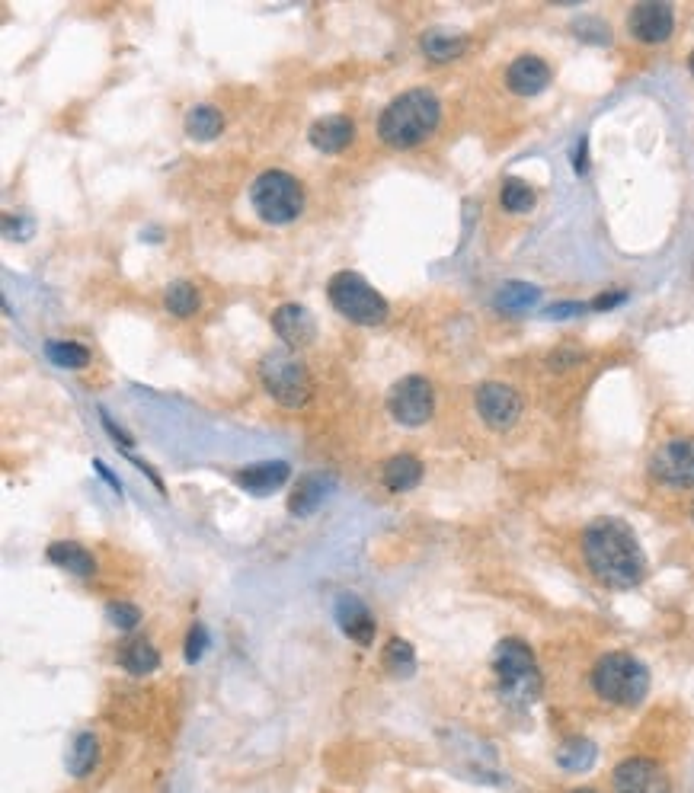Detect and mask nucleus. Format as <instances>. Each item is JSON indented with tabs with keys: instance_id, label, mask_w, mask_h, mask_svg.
<instances>
[{
	"instance_id": "obj_1",
	"label": "nucleus",
	"mask_w": 694,
	"mask_h": 793,
	"mask_svg": "<svg viewBox=\"0 0 694 793\" xmlns=\"http://www.w3.org/2000/svg\"><path fill=\"white\" fill-rule=\"evenodd\" d=\"M583 554L595 579L608 589H634L647 573V557L634 538V531L618 519L592 522L583 534Z\"/></svg>"
},
{
	"instance_id": "obj_2",
	"label": "nucleus",
	"mask_w": 694,
	"mask_h": 793,
	"mask_svg": "<svg viewBox=\"0 0 694 793\" xmlns=\"http://www.w3.org/2000/svg\"><path fill=\"white\" fill-rule=\"evenodd\" d=\"M439 119H442L439 96L432 90L416 87V90L394 96V100L384 106V112L378 116V138L387 148L407 151V148H416V144H423L435 132Z\"/></svg>"
},
{
	"instance_id": "obj_3",
	"label": "nucleus",
	"mask_w": 694,
	"mask_h": 793,
	"mask_svg": "<svg viewBox=\"0 0 694 793\" xmlns=\"http://www.w3.org/2000/svg\"><path fill=\"white\" fill-rule=\"evenodd\" d=\"M592 688L599 698L618 707H634L647 698L650 691V672L647 666L631 653H608L595 662L592 669Z\"/></svg>"
},
{
	"instance_id": "obj_4",
	"label": "nucleus",
	"mask_w": 694,
	"mask_h": 793,
	"mask_svg": "<svg viewBox=\"0 0 694 793\" xmlns=\"http://www.w3.org/2000/svg\"><path fill=\"white\" fill-rule=\"evenodd\" d=\"M260 381L266 387V394L272 400H279L282 407L288 410H298L304 403L311 400V391H314V381H311V371L298 359L295 349H272L263 355L260 362Z\"/></svg>"
},
{
	"instance_id": "obj_5",
	"label": "nucleus",
	"mask_w": 694,
	"mask_h": 793,
	"mask_svg": "<svg viewBox=\"0 0 694 793\" xmlns=\"http://www.w3.org/2000/svg\"><path fill=\"white\" fill-rule=\"evenodd\" d=\"M493 669H496V678H499V691H503V698L512 701V704H531L538 698L541 691V672H538V662H535V653L528 650L522 640H503L496 646V656H493Z\"/></svg>"
},
{
	"instance_id": "obj_6",
	"label": "nucleus",
	"mask_w": 694,
	"mask_h": 793,
	"mask_svg": "<svg viewBox=\"0 0 694 793\" xmlns=\"http://www.w3.org/2000/svg\"><path fill=\"white\" fill-rule=\"evenodd\" d=\"M250 205L266 224H288L301 215L304 189L292 173L266 170L263 176H256V183L250 186Z\"/></svg>"
},
{
	"instance_id": "obj_7",
	"label": "nucleus",
	"mask_w": 694,
	"mask_h": 793,
	"mask_svg": "<svg viewBox=\"0 0 694 793\" xmlns=\"http://www.w3.org/2000/svg\"><path fill=\"white\" fill-rule=\"evenodd\" d=\"M327 298L343 317H349L352 323H362V327L384 323L387 311H391L381 291L371 288L359 272H336L327 285Z\"/></svg>"
},
{
	"instance_id": "obj_8",
	"label": "nucleus",
	"mask_w": 694,
	"mask_h": 793,
	"mask_svg": "<svg viewBox=\"0 0 694 793\" xmlns=\"http://www.w3.org/2000/svg\"><path fill=\"white\" fill-rule=\"evenodd\" d=\"M387 410L397 419L400 426H423L432 419V410H435V391L426 378L419 375H410V378H400L391 394H387Z\"/></svg>"
},
{
	"instance_id": "obj_9",
	"label": "nucleus",
	"mask_w": 694,
	"mask_h": 793,
	"mask_svg": "<svg viewBox=\"0 0 694 793\" xmlns=\"http://www.w3.org/2000/svg\"><path fill=\"white\" fill-rule=\"evenodd\" d=\"M477 413L480 419L496 432H506L519 423L522 416V397L503 381H487L477 387Z\"/></svg>"
},
{
	"instance_id": "obj_10",
	"label": "nucleus",
	"mask_w": 694,
	"mask_h": 793,
	"mask_svg": "<svg viewBox=\"0 0 694 793\" xmlns=\"http://www.w3.org/2000/svg\"><path fill=\"white\" fill-rule=\"evenodd\" d=\"M650 471L666 487H694V439L663 445L650 461Z\"/></svg>"
},
{
	"instance_id": "obj_11",
	"label": "nucleus",
	"mask_w": 694,
	"mask_h": 793,
	"mask_svg": "<svg viewBox=\"0 0 694 793\" xmlns=\"http://www.w3.org/2000/svg\"><path fill=\"white\" fill-rule=\"evenodd\" d=\"M627 29L637 42L659 45L672 36L675 29V10L663 0H643L631 13H627Z\"/></svg>"
},
{
	"instance_id": "obj_12",
	"label": "nucleus",
	"mask_w": 694,
	"mask_h": 793,
	"mask_svg": "<svg viewBox=\"0 0 694 793\" xmlns=\"http://www.w3.org/2000/svg\"><path fill=\"white\" fill-rule=\"evenodd\" d=\"M615 793H672V787L650 758H627L615 768Z\"/></svg>"
},
{
	"instance_id": "obj_13",
	"label": "nucleus",
	"mask_w": 694,
	"mask_h": 793,
	"mask_svg": "<svg viewBox=\"0 0 694 793\" xmlns=\"http://www.w3.org/2000/svg\"><path fill=\"white\" fill-rule=\"evenodd\" d=\"M333 614H336V624H340V630L355 640L359 646H368L371 640H375V614H371V608L362 602L359 595H340L336 598V605H333Z\"/></svg>"
},
{
	"instance_id": "obj_14",
	"label": "nucleus",
	"mask_w": 694,
	"mask_h": 793,
	"mask_svg": "<svg viewBox=\"0 0 694 793\" xmlns=\"http://www.w3.org/2000/svg\"><path fill=\"white\" fill-rule=\"evenodd\" d=\"M272 330L279 333V339L288 349H304L308 343H314L317 323L304 304H282L279 311L272 314Z\"/></svg>"
},
{
	"instance_id": "obj_15",
	"label": "nucleus",
	"mask_w": 694,
	"mask_h": 793,
	"mask_svg": "<svg viewBox=\"0 0 694 793\" xmlns=\"http://www.w3.org/2000/svg\"><path fill=\"white\" fill-rule=\"evenodd\" d=\"M333 490H336V477L333 474H327V471L304 474L298 480L292 499H288V512H292L295 519H308V515H314L320 509V503H324Z\"/></svg>"
},
{
	"instance_id": "obj_16",
	"label": "nucleus",
	"mask_w": 694,
	"mask_h": 793,
	"mask_svg": "<svg viewBox=\"0 0 694 793\" xmlns=\"http://www.w3.org/2000/svg\"><path fill=\"white\" fill-rule=\"evenodd\" d=\"M506 84L519 96H538L547 84H551V68H547V61H541L538 55H522L509 64Z\"/></svg>"
},
{
	"instance_id": "obj_17",
	"label": "nucleus",
	"mask_w": 694,
	"mask_h": 793,
	"mask_svg": "<svg viewBox=\"0 0 694 793\" xmlns=\"http://www.w3.org/2000/svg\"><path fill=\"white\" fill-rule=\"evenodd\" d=\"M288 477H292V467H288L285 461H260V464L244 467V471L237 474V487L253 493V496H269L279 487H285Z\"/></svg>"
},
{
	"instance_id": "obj_18",
	"label": "nucleus",
	"mask_w": 694,
	"mask_h": 793,
	"mask_svg": "<svg viewBox=\"0 0 694 793\" xmlns=\"http://www.w3.org/2000/svg\"><path fill=\"white\" fill-rule=\"evenodd\" d=\"M308 138H311V144L317 151L340 154L343 148H349V141L355 138V125L346 116H324V119H317L311 125Z\"/></svg>"
},
{
	"instance_id": "obj_19",
	"label": "nucleus",
	"mask_w": 694,
	"mask_h": 793,
	"mask_svg": "<svg viewBox=\"0 0 694 793\" xmlns=\"http://www.w3.org/2000/svg\"><path fill=\"white\" fill-rule=\"evenodd\" d=\"M48 560H52L55 566H61V570H68L74 576H84V579L96 573L93 554L84 544H77V541H55L52 547H48Z\"/></svg>"
},
{
	"instance_id": "obj_20",
	"label": "nucleus",
	"mask_w": 694,
	"mask_h": 793,
	"mask_svg": "<svg viewBox=\"0 0 694 793\" xmlns=\"http://www.w3.org/2000/svg\"><path fill=\"white\" fill-rule=\"evenodd\" d=\"M381 480L391 493H407L416 487L419 480H423V464H419L416 455H394L384 464Z\"/></svg>"
},
{
	"instance_id": "obj_21",
	"label": "nucleus",
	"mask_w": 694,
	"mask_h": 793,
	"mask_svg": "<svg viewBox=\"0 0 694 793\" xmlns=\"http://www.w3.org/2000/svg\"><path fill=\"white\" fill-rule=\"evenodd\" d=\"M467 36H458V32H448V29H429L423 32V39H419V48H423V55L432 58V61H455L467 52Z\"/></svg>"
},
{
	"instance_id": "obj_22",
	"label": "nucleus",
	"mask_w": 694,
	"mask_h": 793,
	"mask_svg": "<svg viewBox=\"0 0 694 793\" xmlns=\"http://www.w3.org/2000/svg\"><path fill=\"white\" fill-rule=\"evenodd\" d=\"M119 662H122V669L125 672H132V675H148L160 666V653L154 650V646L144 640V637H135V640H128L122 646V653H119Z\"/></svg>"
},
{
	"instance_id": "obj_23",
	"label": "nucleus",
	"mask_w": 694,
	"mask_h": 793,
	"mask_svg": "<svg viewBox=\"0 0 694 793\" xmlns=\"http://www.w3.org/2000/svg\"><path fill=\"white\" fill-rule=\"evenodd\" d=\"M541 298V291L535 285H528V282H509L499 288V295H496V307L499 311H506V314H522L528 311V307H535Z\"/></svg>"
},
{
	"instance_id": "obj_24",
	"label": "nucleus",
	"mask_w": 694,
	"mask_h": 793,
	"mask_svg": "<svg viewBox=\"0 0 694 793\" xmlns=\"http://www.w3.org/2000/svg\"><path fill=\"white\" fill-rule=\"evenodd\" d=\"M186 135L189 138H196V141H212L221 135V128H224V119H221V112L215 106H196L186 116Z\"/></svg>"
},
{
	"instance_id": "obj_25",
	"label": "nucleus",
	"mask_w": 694,
	"mask_h": 793,
	"mask_svg": "<svg viewBox=\"0 0 694 793\" xmlns=\"http://www.w3.org/2000/svg\"><path fill=\"white\" fill-rule=\"evenodd\" d=\"M96 762H100V742H96L93 733H80L71 742V752H68V768H71V774L84 778V774H90L96 768Z\"/></svg>"
},
{
	"instance_id": "obj_26",
	"label": "nucleus",
	"mask_w": 694,
	"mask_h": 793,
	"mask_svg": "<svg viewBox=\"0 0 694 793\" xmlns=\"http://www.w3.org/2000/svg\"><path fill=\"white\" fill-rule=\"evenodd\" d=\"M381 662H384V669L391 672L394 678H410L416 672V653H413V646L407 640H400V637H394L391 643L384 646Z\"/></svg>"
},
{
	"instance_id": "obj_27",
	"label": "nucleus",
	"mask_w": 694,
	"mask_h": 793,
	"mask_svg": "<svg viewBox=\"0 0 694 793\" xmlns=\"http://www.w3.org/2000/svg\"><path fill=\"white\" fill-rule=\"evenodd\" d=\"M45 355L58 368H84L90 362V349L80 346V343H68V339H48Z\"/></svg>"
},
{
	"instance_id": "obj_28",
	"label": "nucleus",
	"mask_w": 694,
	"mask_h": 793,
	"mask_svg": "<svg viewBox=\"0 0 694 793\" xmlns=\"http://www.w3.org/2000/svg\"><path fill=\"white\" fill-rule=\"evenodd\" d=\"M557 762H560L563 771H589L592 762H595V746L589 739H570V742H563V746H560Z\"/></svg>"
},
{
	"instance_id": "obj_29",
	"label": "nucleus",
	"mask_w": 694,
	"mask_h": 793,
	"mask_svg": "<svg viewBox=\"0 0 694 793\" xmlns=\"http://www.w3.org/2000/svg\"><path fill=\"white\" fill-rule=\"evenodd\" d=\"M199 291L192 288L189 282H173L167 291H164V307L176 317H189L199 311Z\"/></svg>"
},
{
	"instance_id": "obj_30",
	"label": "nucleus",
	"mask_w": 694,
	"mask_h": 793,
	"mask_svg": "<svg viewBox=\"0 0 694 793\" xmlns=\"http://www.w3.org/2000/svg\"><path fill=\"white\" fill-rule=\"evenodd\" d=\"M499 202H503L506 212H528L531 205H535V192H531L528 183L522 180H515V176H509V180L503 183V192H499Z\"/></svg>"
},
{
	"instance_id": "obj_31",
	"label": "nucleus",
	"mask_w": 694,
	"mask_h": 793,
	"mask_svg": "<svg viewBox=\"0 0 694 793\" xmlns=\"http://www.w3.org/2000/svg\"><path fill=\"white\" fill-rule=\"evenodd\" d=\"M106 614H109V621L116 624L119 630H132L141 621V608L132 605V602H109L106 605Z\"/></svg>"
},
{
	"instance_id": "obj_32",
	"label": "nucleus",
	"mask_w": 694,
	"mask_h": 793,
	"mask_svg": "<svg viewBox=\"0 0 694 793\" xmlns=\"http://www.w3.org/2000/svg\"><path fill=\"white\" fill-rule=\"evenodd\" d=\"M208 650V630L202 624H192L186 637V662H199Z\"/></svg>"
},
{
	"instance_id": "obj_33",
	"label": "nucleus",
	"mask_w": 694,
	"mask_h": 793,
	"mask_svg": "<svg viewBox=\"0 0 694 793\" xmlns=\"http://www.w3.org/2000/svg\"><path fill=\"white\" fill-rule=\"evenodd\" d=\"M576 36L579 39H586V42H599V45H605L611 36H608V26L602 23V20H576Z\"/></svg>"
},
{
	"instance_id": "obj_34",
	"label": "nucleus",
	"mask_w": 694,
	"mask_h": 793,
	"mask_svg": "<svg viewBox=\"0 0 694 793\" xmlns=\"http://www.w3.org/2000/svg\"><path fill=\"white\" fill-rule=\"evenodd\" d=\"M583 307L586 304H576V301H563V304H554V307H547L544 317L547 320H563V317H576V314H583Z\"/></svg>"
},
{
	"instance_id": "obj_35",
	"label": "nucleus",
	"mask_w": 694,
	"mask_h": 793,
	"mask_svg": "<svg viewBox=\"0 0 694 793\" xmlns=\"http://www.w3.org/2000/svg\"><path fill=\"white\" fill-rule=\"evenodd\" d=\"M624 298H627L624 291H615V295H602V298H595V301H592V307H595V311H608V307L621 304Z\"/></svg>"
},
{
	"instance_id": "obj_36",
	"label": "nucleus",
	"mask_w": 694,
	"mask_h": 793,
	"mask_svg": "<svg viewBox=\"0 0 694 793\" xmlns=\"http://www.w3.org/2000/svg\"><path fill=\"white\" fill-rule=\"evenodd\" d=\"M93 467H96V471H100V477H103V480L109 483V487H112V490H116V493H122V487H119V480H116V477H112V471H109V467H106L103 461H93Z\"/></svg>"
},
{
	"instance_id": "obj_37",
	"label": "nucleus",
	"mask_w": 694,
	"mask_h": 793,
	"mask_svg": "<svg viewBox=\"0 0 694 793\" xmlns=\"http://www.w3.org/2000/svg\"><path fill=\"white\" fill-rule=\"evenodd\" d=\"M573 167H576V173H586V141H579L576 157H573Z\"/></svg>"
},
{
	"instance_id": "obj_38",
	"label": "nucleus",
	"mask_w": 694,
	"mask_h": 793,
	"mask_svg": "<svg viewBox=\"0 0 694 793\" xmlns=\"http://www.w3.org/2000/svg\"><path fill=\"white\" fill-rule=\"evenodd\" d=\"M570 793H595L592 787H579V790H570Z\"/></svg>"
},
{
	"instance_id": "obj_39",
	"label": "nucleus",
	"mask_w": 694,
	"mask_h": 793,
	"mask_svg": "<svg viewBox=\"0 0 694 793\" xmlns=\"http://www.w3.org/2000/svg\"><path fill=\"white\" fill-rule=\"evenodd\" d=\"M688 68H691V74H694V52H691V58H688Z\"/></svg>"
},
{
	"instance_id": "obj_40",
	"label": "nucleus",
	"mask_w": 694,
	"mask_h": 793,
	"mask_svg": "<svg viewBox=\"0 0 694 793\" xmlns=\"http://www.w3.org/2000/svg\"><path fill=\"white\" fill-rule=\"evenodd\" d=\"M691 519H694V506H691Z\"/></svg>"
}]
</instances>
